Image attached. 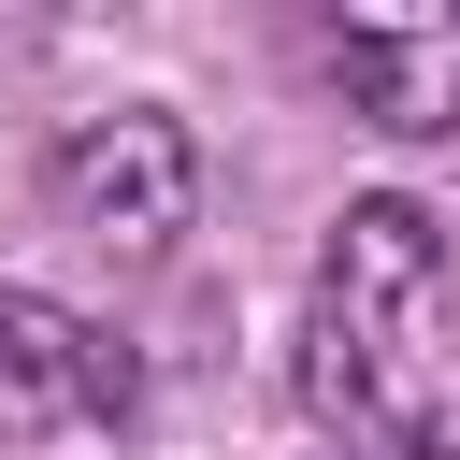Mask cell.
<instances>
[{
    "instance_id": "6da1fadb",
    "label": "cell",
    "mask_w": 460,
    "mask_h": 460,
    "mask_svg": "<svg viewBox=\"0 0 460 460\" xmlns=\"http://www.w3.org/2000/svg\"><path fill=\"white\" fill-rule=\"evenodd\" d=\"M302 388L345 460H460V244L417 201H345L302 302Z\"/></svg>"
},
{
    "instance_id": "7a4b0ae2",
    "label": "cell",
    "mask_w": 460,
    "mask_h": 460,
    "mask_svg": "<svg viewBox=\"0 0 460 460\" xmlns=\"http://www.w3.org/2000/svg\"><path fill=\"white\" fill-rule=\"evenodd\" d=\"M187 187H201V158H187V129H172L158 101L72 115V129H58V158H43L58 230H86V244H115V259H158V244L187 230Z\"/></svg>"
},
{
    "instance_id": "3957f363",
    "label": "cell",
    "mask_w": 460,
    "mask_h": 460,
    "mask_svg": "<svg viewBox=\"0 0 460 460\" xmlns=\"http://www.w3.org/2000/svg\"><path fill=\"white\" fill-rule=\"evenodd\" d=\"M101 417H129V359L72 316V302H43V288H0V446H43V431H101Z\"/></svg>"
},
{
    "instance_id": "277c9868",
    "label": "cell",
    "mask_w": 460,
    "mask_h": 460,
    "mask_svg": "<svg viewBox=\"0 0 460 460\" xmlns=\"http://www.w3.org/2000/svg\"><path fill=\"white\" fill-rule=\"evenodd\" d=\"M331 86H345L359 129L446 144L460 129V14H345L331 29Z\"/></svg>"
}]
</instances>
